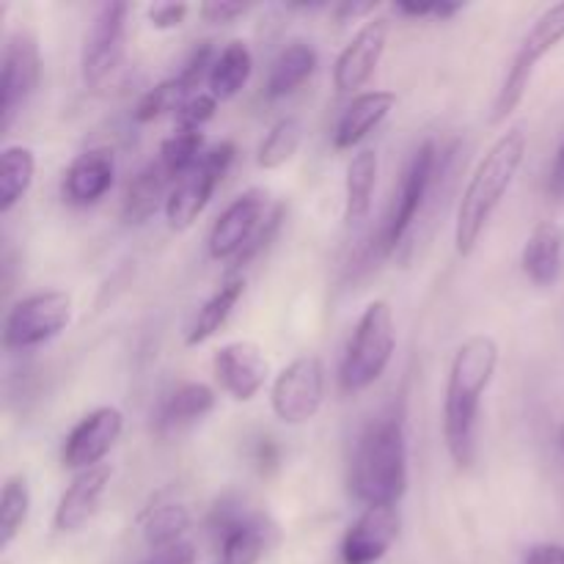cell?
Instances as JSON below:
<instances>
[{
	"label": "cell",
	"mask_w": 564,
	"mask_h": 564,
	"mask_svg": "<svg viewBox=\"0 0 564 564\" xmlns=\"http://www.w3.org/2000/svg\"><path fill=\"white\" fill-rule=\"evenodd\" d=\"M242 295H246V279H242V275H229V279L202 303L196 319H193V325L187 328L185 345L198 347L204 345V341L213 339V336L229 323L231 312H235L237 303L242 301Z\"/></svg>",
	"instance_id": "obj_22"
},
{
	"label": "cell",
	"mask_w": 564,
	"mask_h": 564,
	"mask_svg": "<svg viewBox=\"0 0 564 564\" xmlns=\"http://www.w3.org/2000/svg\"><path fill=\"white\" fill-rule=\"evenodd\" d=\"M527 564H564V545L538 543L527 551Z\"/></svg>",
	"instance_id": "obj_38"
},
{
	"label": "cell",
	"mask_w": 564,
	"mask_h": 564,
	"mask_svg": "<svg viewBox=\"0 0 564 564\" xmlns=\"http://www.w3.org/2000/svg\"><path fill=\"white\" fill-rule=\"evenodd\" d=\"M187 97H191V91L182 86L180 77H169V80L158 83V86L143 94L141 102L135 105V121L149 124V121H158L160 116L176 113Z\"/></svg>",
	"instance_id": "obj_32"
},
{
	"label": "cell",
	"mask_w": 564,
	"mask_h": 564,
	"mask_svg": "<svg viewBox=\"0 0 564 564\" xmlns=\"http://www.w3.org/2000/svg\"><path fill=\"white\" fill-rule=\"evenodd\" d=\"M215 58H218V53H215L213 42H198L196 47L191 50V55H187L180 75H176L182 86H185L191 94H196L198 86H202V80H209V72H213Z\"/></svg>",
	"instance_id": "obj_34"
},
{
	"label": "cell",
	"mask_w": 564,
	"mask_h": 564,
	"mask_svg": "<svg viewBox=\"0 0 564 564\" xmlns=\"http://www.w3.org/2000/svg\"><path fill=\"white\" fill-rule=\"evenodd\" d=\"M435 165H438V149L433 141H424L422 147L413 152L411 163L402 171L400 187L394 193V202H391L389 215L383 220V229H380V251L391 253L405 235L411 231L413 220H416L419 209H422L424 198H427L430 185H433Z\"/></svg>",
	"instance_id": "obj_9"
},
{
	"label": "cell",
	"mask_w": 564,
	"mask_h": 564,
	"mask_svg": "<svg viewBox=\"0 0 564 564\" xmlns=\"http://www.w3.org/2000/svg\"><path fill=\"white\" fill-rule=\"evenodd\" d=\"M301 141H303L301 121H297L295 116H284V119H279L273 127H270L264 141L259 143L257 165L264 171L281 169V165H286L292 158H295V152L301 149Z\"/></svg>",
	"instance_id": "obj_30"
},
{
	"label": "cell",
	"mask_w": 564,
	"mask_h": 564,
	"mask_svg": "<svg viewBox=\"0 0 564 564\" xmlns=\"http://www.w3.org/2000/svg\"><path fill=\"white\" fill-rule=\"evenodd\" d=\"M193 518L191 510L185 505H176V501H169V505H158L143 516L141 532L143 543L152 551L169 549V545H176L185 540L187 529H191Z\"/></svg>",
	"instance_id": "obj_28"
},
{
	"label": "cell",
	"mask_w": 564,
	"mask_h": 564,
	"mask_svg": "<svg viewBox=\"0 0 564 564\" xmlns=\"http://www.w3.org/2000/svg\"><path fill=\"white\" fill-rule=\"evenodd\" d=\"M171 187H174V180H171L169 171L163 169V163H160V160L147 163L130 182H127L124 202H121V218L130 226L147 224V220L158 213L160 204L165 207Z\"/></svg>",
	"instance_id": "obj_20"
},
{
	"label": "cell",
	"mask_w": 564,
	"mask_h": 564,
	"mask_svg": "<svg viewBox=\"0 0 564 564\" xmlns=\"http://www.w3.org/2000/svg\"><path fill=\"white\" fill-rule=\"evenodd\" d=\"M350 490L364 507H397L408 490V441L400 419L383 416L364 427L352 452Z\"/></svg>",
	"instance_id": "obj_3"
},
{
	"label": "cell",
	"mask_w": 564,
	"mask_h": 564,
	"mask_svg": "<svg viewBox=\"0 0 564 564\" xmlns=\"http://www.w3.org/2000/svg\"><path fill=\"white\" fill-rule=\"evenodd\" d=\"M116 180V160L108 149H88L77 154L64 171L61 196L72 207H94L108 196Z\"/></svg>",
	"instance_id": "obj_17"
},
{
	"label": "cell",
	"mask_w": 564,
	"mask_h": 564,
	"mask_svg": "<svg viewBox=\"0 0 564 564\" xmlns=\"http://www.w3.org/2000/svg\"><path fill=\"white\" fill-rule=\"evenodd\" d=\"M397 350L394 308L389 301H372L358 317L339 367L341 389L358 394L383 378Z\"/></svg>",
	"instance_id": "obj_4"
},
{
	"label": "cell",
	"mask_w": 564,
	"mask_h": 564,
	"mask_svg": "<svg viewBox=\"0 0 564 564\" xmlns=\"http://www.w3.org/2000/svg\"><path fill=\"white\" fill-rule=\"evenodd\" d=\"M28 512H31V485L25 474H11L0 494V549L9 551L11 543L20 538Z\"/></svg>",
	"instance_id": "obj_29"
},
{
	"label": "cell",
	"mask_w": 564,
	"mask_h": 564,
	"mask_svg": "<svg viewBox=\"0 0 564 564\" xmlns=\"http://www.w3.org/2000/svg\"><path fill=\"white\" fill-rule=\"evenodd\" d=\"M397 94L386 91V88H372L352 97L345 113L339 116L334 130V147L336 149H352L386 121V116L394 110Z\"/></svg>",
	"instance_id": "obj_19"
},
{
	"label": "cell",
	"mask_w": 564,
	"mask_h": 564,
	"mask_svg": "<svg viewBox=\"0 0 564 564\" xmlns=\"http://www.w3.org/2000/svg\"><path fill=\"white\" fill-rule=\"evenodd\" d=\"M36 176V154L31 147L11 143L0 154V215H9L31 191Z\"/></svg>",
	"instance_id": "obj_26"
},
{
	"label": "cell",
	"mask_w": 564,
	"mask_h": 564,
	"mask_svg": "<svg viewBox=\"0 0 564 564\" xmlns=\"http://www.w3.org/2000/svg\"><path fill=\"white\" fill-rule=\"evenodd\" d=\"M42 80V50L31 31H17L6 39L0 64V130H9L22 105L33 97Z\"/></svg>",
	"instance_id": "obj_10"
},
{
	"label": "cell",
	"mask_w": 564,
	"mask_h": 564,
	"mask_svg": "<svg viewBox=\"0 0 564 564\" xmlns=\"http://www.w3.org/2000/svg\"><path fill=\"white\" fill-rule=\"evenodd\" d=\"M127 14H130L127 3H102L94 14L80 53L83 83L88 88L102 86L119 69L121 58H124Z\"/></svg>",
	"instance_id": "obj_11"
},
{
	"label": "cell",
	"mask_w": 564,
	"mask_h": 564,
	"mask_svg": "<svg viewBox=\"0 0 564 564\" xmlns=\"http://www.w3.org/2000/svg\"><path fill=\"white\" fill-rule=\"evenodd\" d=\"M218 110V97H213L209 91H196L182 102V108L174 113L176 130H198L207 124L209 119Z\"/></svg>",
	"instance_id": "obj_33"
},
{
	"label": "cell",
	"mask_w": 564,
	"mask_h": 564,
	"mask_svg": "<svg viewBox=\"0 0 564 564\" xmlns=\"http://www.w3.org/2000/svg\"><path fill=\"white\" fill-rule=\"evenodd\" d=\"M253 72V55L251 47L240 39L226 44L224 50L215 58L213 72H209V94L218 99H231L246 88V83L251 80Z\"/></svg>",
	"instance_id": "obj_27"
},
{
	"label": "cell",
	"mask_w": 564,
	"mask_h": 564,
	"mask_svg": "<svg viewBox=\"0 0 564 564\" xmlns=\"http://www.w3.org/2000/svg\"><path fill=\"white\" fill-rule=\"evenodd\" d=\"M325 402V367L319 356H297L275 375L270 389V405L279 422L306 424L319 413Z\"/></svg>",
	"instance_id": "obj_8"
},
{
	"label": "cell",
	"mask_w": 564,
	"mask_h": 564,
	"mask_svg": "<svg viewBox=\"0 0 564 564\" xmlns=\"http://www.w3.org/2000/svg\"><path fill=\"white\" fill-rule=\"evenodd\" d=\"M380 160L375 149H361L352 154L347 163L345 176V220L347 224H358L367 218L369 207H372L375 185H378Z\"/></svg>",
	"instance_id": "obj_25"
},
{
	"label": "cell",
	"mask_w": 564,
	"mask_h": 564,
	"mask_svg": "<svg viewBox=\"0 0 564 564\" xmlns=\"http://www.w3.org/2000/svg\"><path fill=\"white\" fill-rule=\"evenodd\" d=\"M207 152V141H204V132L198 130H176L174 135H169L160 147V163L169 171L171 180H180L185 171H191L198 160Z\"/></svg>",
	"instance_id": "obj_31"
},
{
	"label": "cell",
	"mask_w": 564,
	"mask_h": 564,
	"mask_svg": "<svg viewBox=\"0 0 564 564\" xmlns=\"http://www.w3.org/2000/svg\"><path fill=\"white\" fill-rule=\"evenodd\" d=\"M218 402L215 391L207 383H182L165 397V402L160 405L158 413V427L160 430H182L187 424L202 422L204 416H209Z\"/></svg>",
	"instance_id": "obj_24"
},
{
	"label": "cell",
	"mask_w": 564,
	"mask_h": 564,
	"mask_svg": "<svg viewBox=\"0 0 564 564\" xmlns=\"http://www.w3.org/2000/svg\"><path fill=\"white\" fill-rule=\"evenodd\" d=\"M264 218H268V193L259 191V187L240 193L209 229V257L215 262H235L246 251L248 242L253 240Z\"/></svg>",
	"instance_id": "obj_13"
},
{
	"label": "cell",
	"mask_w": 564,
	"mask_h": 564,
	"mask_svg": "<svg viewBox=\"0 0 564 564\" xmlns=\"http://www.w3.org/2000/svg\"><path fill=\"white\" fill-rule=\"evenodd\" d=\"M191 6L187 3H154L149 9V22L158 31H171V28H180L185 22Z\"/></svg>",
	"instance_id": "obj_36"
},
{
	"label": "cell",
	"mask_w": 564,
	"mask_h": 564,
	"mask_svg": "<svg viewBox=\"0 0 564 564\" xmlns=\"http://www.w3.org/2000/svg\"><path fill=\"white\" fill-rule=\"evenodd\" d=\"M527 132L521 127L501 132L494 147L479 158L455 215V251L457 257H471L488 229L490 218L499 209L501 198L516 182L527 158Z\"/></svg>",
	"instance_id": "obj_2"
},
{
	"label": "cell",
	"mask_w": 564,
	"mask_h": 564,
	"mask_svg": "<svg viewBox=\"0 0 564 564\" xmlns=\"http://www.w3.org/2000/svg\"><path fill=\"white\" fill-rule=\"evenodd\" d=\"M121 433H124V413L119 408H94L69 430L64 449H61V463H64V468L77 474L102 466V460L110 455Z\"/></svg>",
	"instance_id": "obj_12"
},
{
	"label": "cell",
	"mask_w": 564,
	"mask_h": 564,
	"mask_svg": "<svg viewBox=\"0 0 564 564\" xmlns=\"http://www.w3.org/2000/svg\"><path fill=\"white\" fill-rule=\"evenodd\" d=\"M319 64V55L314 50V44L308 42H292L281 50L279 55L273 58L268 72V91L270 99H281V97H290L295 94L308 77L314 75Z\"/></svg>",
	"instance_id": "obj_23"
},
{
	"label": "cell",
	"mask_w": 564,
	"mask_h": 564,
	"mask_svg": "<svg viewBox=\"0 0 564 564\" xmlns=\"http://www.w3.org/2000/svg\"><path fill=\"white\" fill-rule=\"evenodd\" d=\"M72 323V295L64 290H44L22 297L6 314V350H33L64 334Z\"/></svg>",
	"instance_id": "obj_6"
},
{
	"label": "cell",
	"mask_w": 564,
	"mask_h": 564,
	"mask_svg": "<svg viewBox=\"0 0 564 564\" xmlns=\"http://www.w3.org/2000/svg\"><path fill=\"white\" fill-rule=\"evenodd\" d=\"M386 42H389V20L372 17V20L364 22L334 64L336 91L352 94L367 86L369 77L378 69L380 58H383Z\"/></svg>",
	"instance_id": "obj_15"
},
{
	"label": "cell",
	"mask_w": 564,
	"mask_h": 564,
	"mask_svg": "<svg viewBox=\"0 0 564 564\" xmlns=\"http://www.w3.org/2000/svg\"><path fill=\"white\" fill-rule=\"evenodd\" d=\"M248 11L246 3H226V0H209L202 3L198 14L204 17V22H213V25H229L237 17H242Z\"/></svg>",
	"instance_id": "obj_37"
},
{
	"label": "cell",
	"mask_w": 564,
	"mask_h": 564,
	"mask_svg": "<svg viewBox=\"0 0 564 564\" xmlns=\"http://www.w3.org/2000/svg\"><path fill=\"white\" fill-rule=\"evenodd\" d=\"M110 479H113V468L110 466H94L88 471H80L72 479L69 488L61 496L58 507L53 516V529L58 534L80 532L99 510L105 490H108Z\"/></svg>",
	"instance_id": "obj_18"
},
{
	"label": "cell",
	"mask_w": 564,
	"mask_h": 564,
	"mask_svg": "<svg viewBox=\"0 0 564 564\" xmlns=\"http://www.w3.org/2000/svg\"><path fill=\"white\" fill-rule=\"evenodd\" d=\"M564 42V0L554 3L551 9H545L543 14L534 20V25L529 28V33L523 36V42L518 44V53L512 58L510 69H507L505 83H501L499 94H496L494 102V121H507L516 113L518 105L523 102V94H527L529 83H532L534 69H538L540 61Z\"/></svg>",
	"instance_id": "obj_5"
},
{
	"label": "cell",
	"mask_w": 564,
	"mask_h": 564,
	"mask_svg": "<svg viewBox=\"0 0 564 564\" xmlns=\"http://www.w3.org/2000/svg\"><path fill=\"white\" fill-rule=\"evenodd\" d=\"M378 9V3H341V6H336V20L341 22V25H345V22H350V20H358V17H367V14H372V11Z\"/></svg>",
	"instance_id": "obj_39"
},
{
	"label": "cell",
	"mask_w": 564,
	"mask_h": 564,
	"mask_svg": "<svg viewBox=\"0 0 564 564\" xmlns=\"http://www.w3.org/2000/svg\"><path fill=\"white\" fill-rule=\"evenodd\" d=\"M560 446H562V455H564V424H562V430H560Z\"/></svg>",
	"instance_id": "obj_41"
},
{
	"label": "cell",
	"mask_w": 564,
	"mask_h": 564,
	"mask_svg": "<svg viewBox=\"0 0 564 564\" xmlns=\"http://www.w3.org/2000/svg\"><path fill=\"white\" fill-rule=\"evenodd\" d=\"M402 518L397 507H364L341 540L345 564H378L400 538Z\"/></svg>",
	"instance_id": "obj_16"
},
{
	"label": "cell",
	"mask_w": 564,
	"mask_h": 564,
	"mask_svg": "<svg viewBox=\"0 0 564 564\" xmlns=\"http://www.w3.org/2000/svg\"><path fill=\"white\" fill-rule=\"evenodd\" d=\"M549 187L556 193V196H564V147L560 149V154H556V160H554Z\"/></svg>",
	"instance_id": "obj_40"
},
{
	"label": "cell",
	"mask_w": 564,
	"mask_h": 564,
	"mask_svg": "<svg viewBox=\"0 0 564 564\" xmlns=\"http://www.w3.org/2000/svg\"><path fill=\"white\" fill-rule=\"evenodd\" d=\"M220 391L235 402H251L270 380V361L257 341L237 339L220 347L213 358Z\"/></svg>",
	"instance_id": "obj_14"
},
{
	"label": "cell",
	"mask_w": 564,
	"mask_h": 564,
	"mask_svg": "<svg viewBox=\"0 0 564 564\" xmlns=\"http://www.w3.org/2000/svg\"><path fill=\"white\" fill-rule=\"evenodd\" d=\"M235 154L237 149L231 141L215 143V147H209L204 152V158L191 171H185L174 182V187L169 193V202H165V220H169L171 229L185 231L196 224L198 215L207 209L215 187L224 182L226 171L235 163Z\"/></svg>",
	"instance_id": "obj_7"
},
{
	"label": "cell",
	"mask_w": 564,
	"mask_h": 564,
	"mask_svg": "<svg viewBox=\"0 0 564 564\" xmlns=\"http://www.w3.org/2000/svg\"><path fill=\"white\" fill-rule=\"evenodd\" d=\"M562 231L560 226L543 220L527 237L521 253V268L534 286H554L562 275Z\"/></svg>",
	"instance_id": "obj_21"
},
{
	"label": "cell",
	"mask_w": 564,
	"mask_h": 564,
	"mask_svg": "<svg viewBox=\"0 0 564 564\" xmlns=\"http://www.w3.org/2000/svg\"><path fill=\"white\" fill-rule=\"evenodd\" d=\"M281 220H284V204H275V207L268 213V218L262 220V226H259L257 235H253V240L246 246V251H242L240 257H237L235 262H231V275L240 273V270L246 268V264L251 262V259H257L259 253H262L264 248L270 246V240H273V237L279 235Z\"/></svg>",
	"instance_id": "obj_35"
},
{
	"label": "cell",
	"mask_w": 564,
	"mask_h": 564,
	"mask_svg": "<svg viewBox=\"0 0 564 564\" xmlns=\"http://www.w3.org/2000/svg\"><path fill=\"white\" fill-rule=\"evenodd\" d=\"M499 367V345L488 334L460 341L449 364L444 391V441L455 466L468 468L477 457L479 408Z\"/></svg>",
	"instance_id": "obj_1"
}]
</instances>
